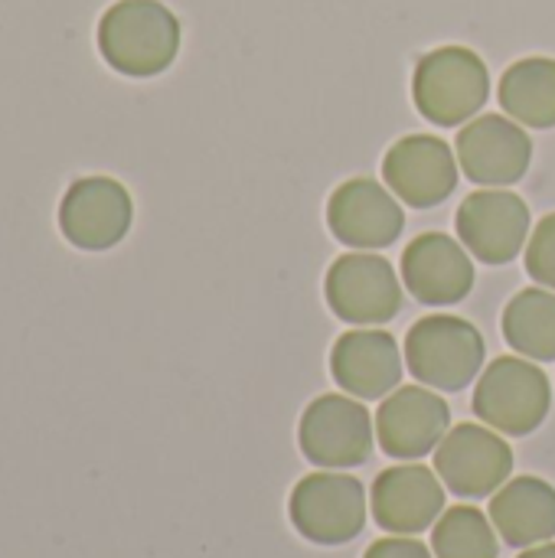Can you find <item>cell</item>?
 Instances as JSON below:
<instances>
[{"mask_svg":"<svg viewBox=\"0 0 555 558\" xmlns=\"http://www.w3.org/2000/svg\"><path fill=\"white\" fill-rule=\"evenodd\" d=\"M98 52L121 75H160L180 52V20L160 0H118L98 20Z\"/></svg>","mask_w":555,"mask_h":558,"instance_id":"6da1fadb","label":"cell"},{"mask_svg":"<svg viewBox=\"0 0 555 558\" xmlns=\"http://www.w3.org/2000/svg\"><path fill=\"white\" fill-rule=\"evenodd\" d=\"M406 366L409 373L438 392L468 389L484 369V337L481 330L451 314H432L409 327L406 333Z\"/></svg>","mask_w":555,"mask_h":558,"instance_id":"7a4b0ae2","label":"cell"},{"mask_svg":"<svg viewBox=\"0 0 555 558\" xmlns=\"http://www.w3.org/2000/svg\"><path fill=\"white\" fill-rule=\"evenodd\" d=\"M491 95V72L468 46H442L419 59L412 75V98L422 118L438 128L471 121Z\"/></svg>","mask_w":555,"mask_h":558,"instance_id":"3957f363","label":"cell"},{"mask_svg":"<svg viewBox=\"0 0 555 558\" xmlns=\"http://www.w3.org/2000/svg\"><path fill=\"white\" fill-rule=\"evenodd\" d=\"M553 405L550 379L540 366L520 356H497L474 386V415L510 438L533 435Z\"/></svg>","mask_w":555,"mask_h":558,"instance_id":"277c9868","label":"cell"},{"mask_svg":"<svg viewBox=\"0 0 555 558\" xmlns=\"http://www.w3.org/2000/svg\"><path fill=\"white\" fill-rule=\"evenodd\" d=\"M291 526L314 546H347L366 526V490L357 477L317 471L298 481L288 500Z\"/></svg>","mask_w":555,"mask_h":558,"instance_id":"5b68a950","label":"cell"},{"mask_svg":"<svg viewBox=\"0 0 555 558\" xmlns=\"http://www.w3.org/2000/svg\"><path fill=\"white\" fill-rule=\"evenodd\" d=\"M376 441V418L360 399L321 396L314 399L298 428L304 458L321 471H350L370 461Z\"/></svg>","mask_w":555,"mask_h":558,"instance_id":"8992f818","label":"cell"},{"mask_svg":"<svg viewBox=\"0 0 555 558\" xmlns=\"http://www.w3.org/2000/svg\"><path fill=\"white\" fill-rule=\"evenodd\" d=\"M435 474L461 500L494 497L514 474V448L487 425H455L435 448Z\"/></svg>","mask_w":555,"mask_h":558,"instance_id":"52a82bcc","label":"cell"},{"mask_svg":"<svg viewBox=\"0 0 555 558\" xmlns=\"http://www.w3.org/2000/svg\"><path fill=\"white\" fill-rule=\"evenodd\" d=\"M330 311L357 327H376L402 311V284L396 268L373 252L340 255L324 281Z\"/></svg>","mask_w":555,"mask_h":558,"instance_id":"ba28073f","label":"cell"},{"mask_svg":"<svg viewBox=\"0 0 555 558\" xmlns=\"http://www.w3.org/2000/svg\"><path fill=\"white\" fill-rule=\"evenodd\" d=\"M131 219V193L111 177H82L59 203V232L82 252L114 248L128 235Z\"/></svg>","mask_w":555,"mask_h":558,"instance_id":"9c48e42d","label":"cell"},{"mask_svg":"<svg viewBox=\"0 0 555 558\" xmlns=\"http://www.w3.org/2000/svg\"><path fill=\"white\" fill-rule=\"evenodd\" d=\"M458 167L481 186H514L527 177L533 141L510 114H481L468 121L455 141Z\"/></svg>","mask_w":555,"mask_h":558,"instance_id":"30bf717a","label":"cell"},{"mask_svg":"<svg viewBox=\"0 0 555 558\" xmlns=\"http://www.w3.org/2000/svg\"><path fill=\"white\" fill-rule=\"evenodd\" d=\"M461 245L484 265L514 262L530 232V206L510 190H474L455 216Z\"/></svg>","mask_w":555,"mask_h":558,"instance_id":"8fae6325","label":"cell"},{"mask_svg":"<svg viewBox=\"0 0 555 558\" xmlns=\"http://www.w3.org/2000/svg\"><path fill=\"white\" fill-rule=\"evenodd\" d=\"M451 409L438 392L425 386H399L376 412V441L383 454L396 461H422L435 454L442 438L451 432Z\"/></svg>","mask_w":555,"mask_h":558,"instance_id":"7c38bea8","label":"cell"},{"mask_svg":"<svg viewBox=\"0 0 555 558\" xmlns=\"http://www.w3.org/2000/svg\"><path fill=\"white\" fill-rule=\"evenodd\" d=\"M383 180L402 203L432 209L458 186V154L435 134H409L386 150Z\"/></svg>","mask_w":555,"mask_h":558,"instance_id":"4fadbf2b","label":"cell"},{"mask_svg":"<svg viewBox=\"0 0 555 558\" xmlns=\"http://www.w3.org/2000/svg\"><path fill=\"white\" fill-rule=\"evenodd\" d=\"M327 226L330 232L360 252L393 245L406 229V213L399 196L383 190L370 177H353L340 183L327 203Z\"/></svg>","mask_w":555,"mask_h":558,"instance_id":"5bb4252c","label":"cell"},{"mask_svg":"<svg viewBox=\"0 0 555 558\" xmlns=\"http://www.w3.org/2000/svg\"><path fill=\"white\" fill-rule=\"evenodd\" d=\"M370 510L389 536H419L445 513V484L425 464L389 468L373 481Z\"/></svg>","mask_w":555,"mask_h":558,"instance_id":"9a60e30c","label":"cell"},{"mask_svg":"<svg viewBox=\"0 0 555 558\" xmlns=\"http://www.w3.org/2000/svg\"><path fill=\"white\" fill-rule=\"evenodd\" d=\"M406 356L389 330L360 327L343 333L330 350V376L353 399H386L402 383Z\"/></svg>","mask_w":555,"mask_h":558,"instance_id":"2e32d148","label":"cell"},{"mask_svg":"<svg viewBox=\"0 0 555 558\" xmlns=\"http://www.w3.org/2000/svg\"><path fill=\"white\" fill-rule=\"evenodd\" d=\"M399 268L409 294L432 307L458 304L474 288V262L468 248L445 232H422L409 242Z\"/></svg>","mask_w":555,"mask_h":558,"instance_id":"e0dca14e","label":"cell"},{"mask_svg":"<svg viewBox=\"0 0 555 558\" xmlns=\"http://www.w3.org/2000/svg\"><path fill=\"white\" fill-rule=\"evenodd\" d=\"M491 523L514 549L555 539V487L543 477H514L491 497Z\"/></svg>","mask_w":555,"mask_h":558,"instance_id":"ac0fdd59","label":"cell"},{"mask_svg":"<svg viewBox=\"0 0 555 558\" xmlns=\"http://www.w3.org/2000/svg\"><path fill=\"white\" fill-rule=\"evenodd\" d=\"M500 108L523 128H555V59L530 56L517 59L500 75Z\"/></svg>","mask_w":555,"mask_h":558,"instance_id":"d6986e66","label":"cell"},{"mask_svg":"<svg viewBox=\"0 0 555 558\" xmlns=\"http://www.w3.org/2000/svg\"><path fill=\"white\" fill-rule=\"evenodd\" d=\"M504 340L527 360H555V294L550 288H527L504 307Z\"/></svg>","mask_w":555,"mask_h":558,"instance_id":"ffe728a7","label":"cell"},{"mask_svg":"<svg viewBox=\"0 0 555 558\" xmlns=\"http://www.w3.org/2000/svg\"><path fill=\"white\" fill-rule=\"evenodd\" d=\"M435 558H497V530L478 507H448L432 526Z\"/></svg>","mask_w":555,"mask_h":558,"instance_id":"44dd1931","label":"cell"},{"mask_svg":"<svg viewBox=\"0 0 555 558\" xmlns=\"http://www.w3.org/2000/svg\"><path fill=\"white\" fill-rule=\"evenodd\" d=\"M527 271L533 281L555 291V213L536 226L533 239L527 242Z\"/></svg>","mask_w":555,"mask_h":558,"instance_id":"7402d4cb","label":"cell"},{"mask_svg":"<svg viewBox=\"0 0 555 558\" xmlns=\"http://www.w3.org/2000/svg\"><path fill=\"white\" fill-rule=\"evenodd\" d=\"M363 558H435L419 539L412 536H386V539H376L366 556Z\"/></svg>","mask_w":555,"mask_h":558,"instance_id":"603a6c76","label":"cell"},{"mask_svg":"<svg viewBox=\"0 0 555 558\" xmlns=\"http://www.w3.org/2000/svg\"><path fill=\"white\" fill-rule=\"evenodd\" d=\"M517 558H555V543H543V546H533V549H527L523 556Z\"/></svg>","mask_w":555,"mask_h":558,"instance_id":"cb8c5ba5","label":"cell"}]
</instances>
